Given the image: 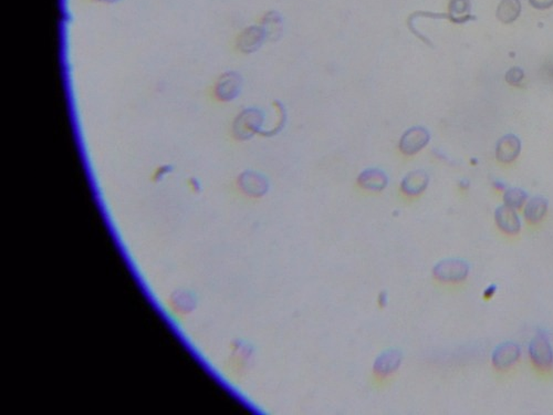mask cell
<instances>
[{
  "label": "cell",
  "mask_w": 553,
  "mask_h": 415,
  "mask_svg": "<svg viewBox=\"0 0 553 415\" xmlns=\"http://www.w3.org/2000/svg\"><path fill=\"white\" fill-rule=\"evenodd\" d=\"M266 115L263 110L249 108L240 112L234 122L235 138L238 140H249L256 134L263 135V126Z\"/></svg>",
  "instance_id": "cell-1"
},
{
  "label": "cell",
  "mask_w": 553,
  "mask_h": 415,
  "mask_svg": "<svg viewBox=\"0 0 553 415\" xmlns=\"http://www.w3.org/2000/svg\"><path fill=\"white\" fill-rule=\"evenodd\" d=\"M469 263L458 258H449L437 263L434 268V277L447 284L462 283L469 274Z\"/></svg>",
  "instance_id": "cell-2"
},
{
  "label": "cell",
  "mask_w": 553,
  "mask_h": 415,
  "mask_svg": "<svg viewBox=\"0 0 553 415\" xmlns=\"http://www.w3.org/2000/svg\"><path fill=\"white\" fill-rule=\"evenodd\" d=\"M431 141V133L424 126H413L403 133L399 140V149L402 154L413 156L421 152Z\"/></svg>",
  "instance_id": "cell-3"
},
{
  "label": "cell",
  "mask_w": 553,
  "mask_h": 415,
  "mask_svg": "<svg viewBox=\"0 0 553 415\" xmlns=\"http://www.w3.org/2000/svg\"><path fill=\"white\" fill-rule=\"evenodd\" d=\"M529 355L533 364L542 370H548L553 364V350L547 335L539 332L529 344Z\"/></svg>",
  "instance_id": "cell-4"
},
{
  "label": "cell",
  "mask_w": 553,
  "mask_h": 415,
  "mask_svg": "<svg viewBox=\"0 0 553 415\" xmlns=\"http://www.w3.org/2000/svg\"><path fill=\"white\" fill-rule=\"evenodd\" d=\"M242 88H243L242 75L234 71L227 72L217 81L215 93L218 100L228 102L239 95Z\"/></svg>",
  "instance_id": "cell-5"
},
{
  "label": "cell",
  "mask_w": 553,
  "mask_h": 415,
  "mask_svg": "<svg viewBox=\"0 0 553 415\" xmlns=\"http://www.w3.org/2000/svg\"><path fill=\"white\" fill-rule=\"evenodd\" d=\"M521 350L519 344L513 341H507L493 350L491 362L497 370H507L519 360Z\"/></svg>",
  "instance_id": "cell-6"
},
{
  "label": "cell",
  "mask_w": 553,
  "mask_h": 415,
  "mask_svg": "<svg viewBox=\"0 0 553 415\" xmlns=\"http://www.w3.org/2000/svg\"><path fill=\"white\" fill-rule=\"evenodd\" d=\"M521 152V141L509 133L499 139L496 145V158L500 163L509 164L516 161Z\"/></svg>",
  "instance_id": "cell-7"
},
{
  "label": "cell",
  "mask_w": 553,
  "mask_h": 415,
  "mask_svg": "<svg viewBox=\"0 0 553 415\" xmlns=\"http://www.w3.org/2000/svg\"><path fill=\"white\" fill-rule=\"evenodd\" d=\"M495 221L500 230L508 235H517L521 229V222L516 209L502 205L495 212Z\"/></svg>",
  "instance_id": "cell-8"
},
{
  "label": "cell",
  "mask_w": 553,
  "mask_h": 415,
  "mask_svg": "<svg viewBox=\"0 0 553 415\" xmlns=\"http://www.w3.org/2000/svg\"><path fill=\"white\" fill-rule=\"evenodd\" d=\"M239 185L244 193L254 198L263 196L269 189L268 180L263 175L256 172L244 173L240 176Z\"/></svg>",
  "instance_id": "cell-9"
},
{
  "label": "cell",
  "mask_w": 553,
  "mask_h": 415,
  "mask_svg": "<svg viewBox=\"0 0 553 415\" xmlns=\"http://www.w3.org/2000/svg\"><path fill=\"white\" fill-rule=\"evenodd\" d=\"M430 176L423 169H416L408 173L401 183V189L406 196H419L427 189Z\"/></svg>",
  "instance_id": "cell-10"
},
{
  "label": "cell",
  "mask_w": 553,
  "mask_h": 415,
  "mask_svg": "<svg viewBox=\"0 0 553 415\" xmlns=\"http://www.w3.org/2000/svg\"><path fill=\"white\" fill-rule=\"evenodd\" d=\"M388 175L385 174L382 169L375 167L364 169L357 178L360 187L368 192H381L388 187Z\"/></svg>",
  "instance_id": "cell-11"
},
{
  "label": "cell",
  "mask_w": 553,
  "mask_h": 415,
  "mask_svg": "<svg viewBox=\"0 0 553 415\" xmlns=\"http://www.w3.org/2000/svg\"><path fill=\"white\" fill-rule=\"evenodd\" d=\"M267 40L263 27L252 26L246 29L238 39V48L245 54L255 52Z\"/></svg>",
  "instance_id": "cell-12"
},
{
  "label": "cell",
  "mask_w": 553,
  "mask_h": 415,
  "mask_svg": "<svg viewBox=\"0 0 553 415\" xmlns=\"http://www.w3.org/2000/svg\"><path fill=\"white\" fill-rule=\"evenodd\" d=\"M447 19L458 25L475 21L476 18L471 14V0H449Z\"/></svg>",
  "instance_id": "cell-13"
},
{
  "label": "cell",
  "mask_w": 553,
  "mask_h": 415,
  "mask_svg": "<svg viewBox=\"0 0 553 415\" xmlns=\"http://www.w3.org/2000/svg\"><path fill=\"white\" fill-rule=\"evenodd\" d=\"M266 38L270 41L279 40L283 34V16L278 12L271 10L263 16L261 23Z\"/></svg>",
  "instance_id": "cell-14"
},
{
  "label": "cell",
  "mask_w": 553,
  "mask_h": 415,
  "mask_svg": "<svg viewBox=\"0 0 553 415\" xmlns=\"http://www.w3.org/2000/svg\"><path fill=\"white\" fill-rule=\"evenodd\" d=\"M521 9L520 0H502L497 7V19L505 25L515 23L519 18Z\"/></svg>",
  "instance_id": "cell-15"
},
{
  "label": "cell",
  "mask_w": 553,
  "mask_h": 415,
  "mask_svg": "<svg viewBox=\"0 0 553 415\" xmlns=\"http://www.w3.org/2000/svg\"><path fill=\"white\" fill-rule=\"evenodd\" d=\"M548 206H549V203H548L547 198H542V196H534V198H530L526 204L525 212H523L526 220L531 224L539 223L547 214Z\"/></svg>",
  "instance_id": "cell-16"
},
{
  "label": "cell",
  "mask_w": 553,
  "mask_h": 415,
  "mask_svg": "<svg viewBox=\"0 0 553 415\" xmlns=\"http://www.w3.org/2000/svg\"><path fill=\"white\" fill-rule=\"evenodd\" d=\"M399 355L397 353H386L379 357L375 364V370L379 375H388L399 367Z\"/></svg>",
  "instance_id": "cell-17"
},
{
  "label": "cell",
  "mask_w": 553,
  "mask_h": 415,
  "mask_svg": "<svg viewBox=\"0 0 553 415\" xmlns=\"http://www.w3.org/2000/svg\"><path fill=\"white\" fill-rule=\"evenodd\" d=\"M528 194L525 189L519 187L508 189L504 194V203L511 209H519L527 202Z\"/></svg>",
  "instance_id": "cell-18"
},
{
  "label": "cell",
  "mask_w": 553,
  "mask_h": 415,
  "mask_svg": "<svg viewBox=\"0 0 553 415\" xmlns=\"http://www.w3.org/2000/svg\"><path fill=\"white\" fill-rule=\"evenodd\" d=\"M505 79L507 83H509L510 86H520L522 80L525 79V71H523L521 68H519V67H513V68H511V69L506 72Z\"/></svg>",
  "instance_id": "cell-19"
},
{
  "label": "cell",
  "mask_w": 553,
  "mask_h": 415,
  "mask_svg": "<svg viewBox=\"0 0 553 415\" xmlns=\"http://www.w3.org/2000/svg\"><path fill=\"white\" fill-rule=\"evenodd\" d=\"M529 3L533 8L540 9H549L553 6V0H529Z\"/></svg>",
  "instance_id": "cell-20"
},
{
  "label": "cell",
  "mask_w": 553,
  "mask_h": 415,
  "mask_svg": "<svg viewBox=\"0 0 553 415\" xmlns=\"http://www.w3.org/2000/svg\"><path fill=\"white\" fill-rule=\"evenodd\" d=\"M497 289H498L497 285L491 284V286H488L485 292H484V297H485V299H491L493 295L496 294Z\"/></svg>",
  "instance_id": "cell-21"
},
{
  "label": "cell",
  "mask_w": 553,
  "mask_h": 415,
  "mask_svg": "<svg viewBox=\"0 0 553 415\" xmlns=\"http://www.w3.org/2000/svg\"><path fill=\"white\" fill-rule=\"evenodd\" d=\"M495 187H496L497 189H505V185H504V184H502V182H496V183H495Z\"/></svg>",
  "instance_id": "cell-22"
},
{
  "label": "cell",
  "mask_w": 553,
  "mask_h": 415,
  "mask_svg": "<svg viewBox=\"0 0 553 415\" xmlns=\"http://www.w3.org/2000/svg\"><path fill=\"white\" fill-rule=\"evenodd\" d=\"M552 75H553V69H552Z\"/></svg>",
  "instance_id": "cell-23"
}]
</instances>
